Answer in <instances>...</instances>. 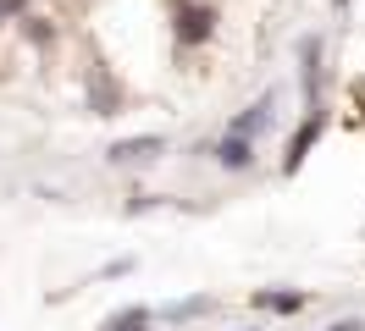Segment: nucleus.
Here are the masks:
<instances>
[{"label":"nucleus","mask_w":365,"mask_h":331,"mask_svg":"<svg viewBox=\"0 0 365 331\" xmlns=\"http://www.w3.org/2000/svg\"><path fill=\"white\" fill-rule=\"evenodd\" d=\"M172 33H178V44H205L210 33H216V6H205V0H182Z\"/></svg>","instance_id":"f257e3e1"},{"label":"nucleus","mask_w":365,"mask_h":331,"mask_svg":"<svg viewBox=\"0 0 365 331\" xmlns=\"http://www.w3.org/2000/svg\"><path fill=\"white\" fill-rule=\"evenodd\" d=\"M272 116H277V94H260L244 116H232V122H227V138H250V144H255V132L266 127Z\"/></svg>","instance_id":"f03ea898"},{"label":"nucleus","mask_w":365,"mask_h":331,"mask_svg":"<svg viewBox=\"0 0 365 331\" xmlns=\"http://www.w3.org/2000/svg\"><path fill=\"white\" fill-rule=\"evenodd\" d=\"M166 149V138H155V132H144V138H122V144H111V160L116 166H133V160H150V154Z\"/></svg>","instance_id":"7ed1b4c3"},{"label":"nucleus","mask_w":365,"mask_h":331,"mask_svg":"<svg viewBox=\"0 0 365 331\" xmlns=\"http://www.w3.org/2000/svg\"><path fill=\"white\" fill-rule=\"evenodd\" d=\"M321 138V110H310L304 122H299V132L288 138V172H299L304 166V154H310V144Z\"/></svg>","instance_id":"20e7f679"},{"label":"nucleus","mask_w":365,"mask_h":331,"mask_svg":"<svg viewBox=\"0 0 365 331\" xmlns=\"http://www.w3.org/2000/svg\"><path fill=\"white\" fill-rule=\"evenodd\" d=\"M216 160H222L227 172H250V166H255V144H250V138H227V132H222V144H216Z\"/></svg>","instance_id":"39448f33"},{"label":"nucleus","mask_w":365,"mask_h":331,"mask_svg":"<svg viewBox=\"0 0 365 331\" xmlns=\"http://www.w3.org/2000/svg\"><path fill=\"white\" fill-rule=\"evenodd\" d=\"M299 78H304V100H316V78H321V39H304L299 44Z\"/></svg>","instance_id":"423d86ee"},{"label":"nucleus","mask_w":365,"mask_h":331,"mask_svg":"<svg viewBox=\"0 0 365 331\" xmlns=\"http://www.w3.org/2000/svg\"><path fill=\"white\" fill-rule=\"evenodd\" d=\"M304 304H310L304 293H272V287H266V293H255V309H272V315H299Z\"/></svg>","instance_id":"0eeeda50"},{"label":"nucleus","mask_w":365,"mask_h":331,"mask_svg":"<svg viewBox=\"0 0 365 331\" xmlns=\"http://www.w3.org/2000/svg\"><path fill=\"white\" fill-rule=\"evenodd\" d=\"M150 320H155V315L144 304H128V309H116L111 320H106V331H150Z\"/></svg>","instance_id":"6e6552de"},{"label":"nucleus","mask_w":365,"mask_h":331,"mask_svg":"<svg viewBox=\"0 0 365 331\" xmlns=\"http://www.w3.org/2000/svg\"><path fill=\"white\" fill-rule=\"evenodd\" d=\"M210 309H216V298H182V304H166V320H200Z\"/></svg>","instance_id":"1a4fd4ad"},{"label":"nucleus","mask_w":365,"mask_h":331,"mask_svg":"<svg viewBox=\"0 0 365 331\" xmlns=\"http://www.w3.org/2000/svg\"><path fill=\"white\" fill-rule=\"evenodd\" d=\"M23 11H28V0H0V22H6V17H23Z\"/></svg>","instance_id":"9d476101"},{"label":"nucleus","mask_w":365,"mask_h":331,"mask_svg":"<svg viewBox=\"0 0 365 331\" xmlns=\"http://www.w3.org/2000/svg\"><path fill=\"white\" fill-rule=\"evenodd\" d=\"M23 22H28V33H34V44H45V39H50V28H45L39 17H23Z\"/></svg>","instance_id":"9b49d317"},{"label":"nucleus","mask_w":365,"mask_h":331,"mask_svg":"<svg viewBox=\"0 0 365 331\" xmlns=\"http://www.w3.org/2000/svg\"><path fill=\"white\" fill-rule=\"evenodd\" d=\"M332 331H365V320H338Z\"/></svg>","instance_id":"f8f14e48"},{"label":"nucleus","mask_w":365,"mask_h":331,"mask_svg":"<svg viewBox=\"0 0 365 331\" xmlns=\"http://www.w3.org/2000/svg\"><path fill=\"white\" fill-rule=\"evenodd\" d=\"M338 6H349V0H338Z\"/></svg>","instance_id":"ddd939ff"}]
</instances>
